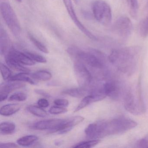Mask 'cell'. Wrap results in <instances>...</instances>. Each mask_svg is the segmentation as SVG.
<instances>
[{"instance_id":"cell-1","label":"cell","mask_w":148,"mask_h":148,"mask_svg":"<svg viewBox=\"0 0 148 148\" xmlns=\"http://www.w3.org/2000/svg\"><path fill=\"white\" fill-rule=\"evenodd\" d=\"M137 123L125 118H119L109 120H99L90 124L85 130L88 138L99 139L112 135L122 134L133 129Z\"/></svg>"},{"instance_id":"cell-2","label":"cell","mask_w":148,"mask_h":148,"mask_svg":"<svg viewBox=\"0 0 148 148\" xmlns=\"http://www.w3.org/2000/svg\"><path fill=\"white\" fill-rule=\"evenodd\" d=\"M67 52L76 61L89 66L97 79H105L108 77L109 71L106 65L109 58L103 53L95 49H90L86 52L76 47H69Z\"/></svg>"},{"instance_id":"cell-3","label":"cell","mask_w":148,"mask_h":148,"mask_svg":"<svg viewBox=\"0 0 148 148\" xmlns=\"http://www.w3.org/2000/svg\"><path fill=\"white\" fill-rule=\"evenodd\" d=\"M141 51L139 46L114 49L108 58L110 63L121 72L131 76L136 71Z\"/></svg>"},{"instance_id":"cell-4","label":"cell","mask_w":148,"mask_h":148,"mask_svg":"<svg viewBox=\"0 0 148 148\" xmlns=\"http://www.w3.org/2000/svg\"><path fill=\"white\" fill-rule=\"evenodd\" d=\"M124 106L127 111L133 115H140L145 113L146 107L142 97L140 81L138 84L135 92L130 90L126 93Z\"/></svg>"},{"instance_id":"cell-5","label":"cell","mask_w":148,"mask_h":148,"mask_svg":"<svg viewBox=\"0 0 148 148\" xmlns=\"http://www.w3.org/2000/svg\"><path fill=\"white\" fill-rule=\"evenodd\" d=\"M1 13L4 21L12 34L15 37L20 36L21 27L19 21L11 5L7 2H3L0 5Z\"/></svg>"},{"instance_id":"cell-6","label":"cell","mask_w":148,"mask_h":148,"mask_svg":"<svg viewBox=\"0 0 148 148\" xmlns=\"http://www.w3.org/2000/svg\"><path fill=\"white\" fill-rule=\"evenodd\" d=\"M92 10L93 17L98 22L105 26L111 24L112 14L108 3L102 0H96L92 3Z\"/></svg>"},{"instance_id":"cell-7","label":"cell","mask_w":148,"mask_h":148,"mask_svg":"<svg viewBox=\"0 0 148 148\" xmlns=\"http://www.w3.org/2000/svg\"><path fill=\"white\" fill-rule=\"evenodd\" d=\"M73 69L79 85L87 89L92 79V75L89 69L84 64L78 61H75Z\"/></svg>"},{"instance_id":"cell-8","label":"cell","mask_w":148,"mask_h":148,"mask_svg":"<svg viewBox=\"0 0 148 148\" xmlns=\"http://www.w3.org/2000/svg\"><path fill=\"white\" fill-rule=\"evenodd\" d=\"M133 25L130 19L126 16L119 17L114 23L113 32L122 38H126L131 34Z\"/></svg>"},{"instance_id":"cell-9","label":"cell","mask_w":148,"mask_h":148,"mask_svg":"<svg viewBox=\"0 0 148 148\" xmlns=\"http://www.w3.org/2000/svg\"><path fill=\"white\" fill-rule=\"evenodd\" d=\"M66 8L70 15L72 20L74 22L76 26L81 31L86 37L92 40H97V38L88 30L79 19L73 5L71 0H63Z\"/></svg>"},{"instance_id":"cell-10","label":"cell","mask_w":148,"mask_h":148,"mask_svg":"<svg viewBox=\"0 0 148 148\" xmlns=\"http://www.w3.org/2000/svg\"><path fill=\"white\" fill-rule=\"evenodd\" d=\"M65 119H52L38 121L34 124L33 128L39 130H49L58 132L64 122Z\"/></svg>"},{"instance_id":"cell-11","label":"cell","mask_w":148,"mask_h":148,"mask_svg":"<svg viewBox=\"0 0 148 148\" xmlns=\"http://www.w3.org/2000/svg\"><path fill=\"white\" fill-rule=\"evenodd\" d=\"M11 82L2 83L0 86V101L7 99L10 92L14 90L23 88L25 85L20 81H10Z\"/></svg>"},{"instance_id":"cell-12","label":"cell","mask_w":148,"mask_h":148,"mask_svg":"<svg viewBox=\"0 0 148 148\" xmlns=\"http://www.w3.org/2000/svg\"><path fill=\"white\" fill-rule=\"evenodd\" d=\"M103 87L106 97L114 100L119 99L121 93V89L118 81L112 79L108 80L103 84Z\"/></svg>"},{"instance_id":"cell-13","label":"cell","mask_w":148,"mask_h":148,"mask_svg":"<svg viewBox=\"0 0 148 148\" xmlns=\"http://www.w3.org/2000/svg\"><path fill=\"white\" fill-rule=\"evenodd\" d=\"M5 55L14 59L22 64L33 66L35 64V62L25 52H21L14 48H11Z\"/></svg>"},{"instance_id":"cell-14","label":"cell","mask_w":148,"mask_h":148,"mask_svg":"<svg viewBox=\"0 0 148 148\" xmlns=\"http://www.w3.org/2000/svg\"><path fill=\"white\" fill-rule=\"evenodd\" d=\"M84 118L81 116H76L68 118L65 119V121L58 132L63 134L67 133L71 130L74 126L84 121Z\"/></svg>"},{"instance_id":"cell-15","label":"cell","mask_w":148,"mask_h":148,"mask_svg":"<svg viewBox=\"0 0 148 148\" xmlns=\"http://www.w3.org/2000/svg\"><path fill=\"white\" fill-rule=\"evenodd\" d=\"M10 40L6 31L1 27L0 30V52L1 55H5L11 49Z\"/></svg>"},{"instance_id":"cell-16","label":"cell","mask_w":148,"mask_h":148,"mask_svg":"<svg viewBox=\"0 0 148 148\" xmlns=\"http://www.w3.org/2000/svg\"><path fill=\"white\" fill-rule=\"evenodd\" d=\"M87 92L88 90L86 88L80 87L79 88H70L64 90L62 92V93L73 97L80 98L84 97Z\"/></svg>"},{"instance_id":"cell-17","label":"cell","mask_w":148,"mask_h":148,"mask_svg":"<svg viewBox=\"0 0 148 148\" xmlns=\"http://www.w3.org/2000/svg\"><path fill=\"white\" fill-rule=\"evenodd\" d=\"M21 108V106L18 104H9L4 106L0 109V114L3 116H12L18 112Z\"/></svg>"},{"instance_id":"cell-18","label":"cell","mask_w":148,"mask_h":148,"mask_svg":"<svg viewBox=\"0 0 148 148\" xmlns=\"http://www.w3.org/2000/svg\"><path fill=\"white\" fill-rule=\"evenodd\" d=\"M5 60L6 63L10 68L21 72L29 73L30 70L27 67L21 65V64L15 60L14 59L5 55Z\"/></svg>"},{"instance_id":"cell-19","label":"cell","mask_w":148,"mask_h":148,"mask_svg":"<svg viewBox=\"0 0 148 148\" xmlns=\"http://www.w3.org/2000/svg\"><path fill=\"white\" fill-rule=\"evenodd\" d=\"M9 80L27 82L31 84H36V82L34 80L32 75L29 74V73L21 72L15 74L14 76H12Z\"/></svg>"},{"instance_id":"cell-20","label":"cell","mask_w":148,"mask_h":148,"mask_svg":"<svg viewBox=\"0 0 148 148\" xmlns=\"http://www.w3.org/2000/svg\"><path fill=\"white\" fill-rule=\"evenodd\" d=\"M16 125L14 123L10 122H2L0 125V133L1 135H10L15 131Z\"/></svg>"},{"instance_id":"cell-21","label":"cell","mask_w":148,"mask_h":148,"mask_svg":"<svg viewBox=\"0 0 148 148\" xmlns=\"http://www.w3.org/2000/svg\"><path fill=\"white\" fill-rule=\"evenodd\" d=\"M38 139V136L35 135H28L19 138L17 140V143L23 147H29L33 144Z\"/></svg>"},{"instance_id":"cell-22","label":"cell","mask_w":148,"mask_h":148,"mask_svg":"<svg viewBox=\"0 0 148 148\" xmlns=\"http://www.w3.org/2000/svg\"><path fill=\"white\" fill-rule=\"evenodd\" d=\"M33 78L40 81H47L52 78L51 73L46 71H39L34 72L32 75Z\"/></svg>"},{"instance_id":"cell-23","label":"cell","mask_w":148,"mask_h":148,"mask_svg":"<svg viewBox=\"0 0 148 148\" xmlns=\"http://www.w3.org/2000/svg\"><path fill=\"white\" fill-rule=\"evenodd\" d=\"M27 110L33 115L40 117H45L48 116L47 112L39 106H29L27 107Z\"/></svg>"},{"instance_id":"cell-24","label":"cell","mask_w":148,"mask_h":148,"mask_svg":"<svg viewBox=\"0 0 148 148\" xmlns=\"http://www.w3.org/2000/svg\"><path fill=\"white\" fill-rule=\"evenodd\" d=\"M28 37L32 43L39 51L45 53H49L47 47L43 43L37 39L32 34L28 33Z\"/></svg>"},{"instance_id":"cell-25","label":"cell","mask_w":148,"mask_h":148,"mask_svg":"<svg viewBox=\"0 0 148 148\" xmlns=\"http://www.w3.org/2000/svg\"><path fill=\"white\" fill-rule=\"evenodd\" d=\"M129 7V12L133 18H136L138 9V0H127Z\"/></svg>"},{"instance_id":"cell-26","label":"cell","mask_w":148,"mask_h":148,"mask_svg":"<svg viewBox=\"0 0 148 148\" xmlns=\"http://www.w3.org/2000/svg\"><path fill=\"white\" fill-rule=\"evenodd\" d=\"M139 32L142 38H146L148 36V16L145 18L140 22Z\"/></svg>"},{"instance_id":"cell-27","label":"cell","mask_w":148,"mask_h":148,"mask_svg":"<svg viewBox=\"0 0 148 148\" xmlns=\"http://www.w3.org/2000/svg\"><path fill=\"white\" fill-rule=\"evenodd\" d=\"M99 139H92L90 141L80 142L73 146V148H91L96 146L100 143Z\"/></svg>"},{"instance_id":"cell-28","label":"cell","mask_w":148,"mask_h":148,"mask_svg":"<svg viewBox=\"0 0 148 148\" xmlns=\"http://www.w3.org/2000/svg\"><path fill=\"white\" fill-rule=\"evenodd\" d=\"M24 52L34 62L42 64H45L47 62L46 59L45 57L39 54L29 51H25Z\"/></svg>"},{"instance_id":"cell-29","label":"cell","mask_w":148,"mask_h":148,"mask_svg":"<svg viewBox=\"0 0 148 148\" xmlns=\"http://www.w3.org/2000/svg\"><path fill=\"white\" fill-rule=\"evenodd\" d=\"M0 69L3 79L5 80H9L12 77V72L9 68L2 63H1Z\"/></svg>"},{"instance_id":"cell-30","label":"cell","mask_w":148,"mask_h":148,"mask_svg":"<svg viewBox=\"0 0 148 148\" xmlns=\"http://www.w3.org/2000/svg\"><path fill=\"white\" fill-rule=\"evenodd\" d=\"M27 99V95L23 92H15L10 96L8 100L10 101H19L22 102L26 100Z\"/></svg>"},{"instance_id":"cell-31","label":"cell","mask_w":148,"mask_h":148,"mask_svg":"<svg viewBox=\"0 0 148 148\" xmlns=\"http://www.w3.org/2000/svg\"><path fill=\"white\" fill-rule=\"evenodd\" d=\"M67 111V109L62 106H52L49 110V112L53 115H58V114L65 113Z\"/></svg>"},{"instance_id":"cell-32","label":"cell","mask_w":148,"mask_h":148,"mask_svg":"<svg viewBox=\"0 0 148 148\" xmlns=\"http://www.w3.org/2000/svg\"><path fill=\"white\" fill-rule=\"evenodd\" d=\"M54 103L56 105L60 106H67L69 105V101L66 99H58L54 101Z\"/></svg>"},{"instance_id":"cell-33","label":"cell","mask_w":148,"mask_h":148,"mask_svg":"<svg viewBox=\"0 0 148 148\" xmlns=\"http://www.w3.org/2000/svg\"><path fill=\"white\" fill-rule=\"evenodd\" d=\"M138 146L140 148H148V138H144L137 142Z\"/></svg>"},{"instance_id":"cell-34","label":"cell","mask_w":148,"mask_h":148,"mask_svg":"<svg viewBox=\"0 0 148 148\" xmlns=\"http://www.w3.org/2000/svg\"><path fill=\"white\" fill-rule=\"evenodd\" d=\"M38 104L41 108H47L49 106V102L45 99L41 98L38 100Z\"/></svg>"},{"instance_id":"cell-35","label":"cell","mask_w":148,"mask_h":148,"mask_svg":"<svg viewBox=\"0 0 148 148\" xmlns=\"http://www.w3.org/2000/svg\"><path fill=\"white\" fill-rule=\"evenodd\" d=\"M18 147L16 144L14 143H1L0 147L1 148H17Z\"/></svg>"},{"instance_id":"cell-36","label":"cell","mask_w":148,"mask_h":148,"mask_svg":"<svg viewBox=\"0 0 148 148\" xmlns=\"http://www.w3.org/2000/svg\"><path fill=\"white\" fill-rule=\"evenodd\" d=\"M34 92L37 94L41 95V96H43V97H51V95L49 93L46 92L45 91L43 90L37 89V90H34Z\"/></svg>"},{"instance_id":"cell-37","label":"cell","mask_w":148,"mask_h":148,"mask_svg":"<svg viewBox=\"0 0 148 148\" xmlns=\"http://www.w3.org/2000/svg\"><path fill=\"white\" fill-rule=\"evenodd\" d=\"M16 1H17V2H19V3H21V1H22V0H15Z\"/></svg>"}]
</instances>
